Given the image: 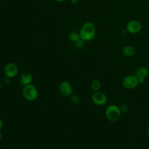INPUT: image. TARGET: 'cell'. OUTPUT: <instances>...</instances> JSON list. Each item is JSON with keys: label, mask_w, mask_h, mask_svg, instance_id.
Returning a JSON list of instances; mask_svg holds the SVG:
<instances>
[{"label": "cell", "mask_w": 149, "mask_h": 149, "mask_svg": "<svg viewBox=\"0 0 149 149\" xmlns=\"http://www.w3.org/2000/svg\"><path fill=\"white\" fill-rule=\"evenodd\" d=\"M22 94L24 98L30 101L36 100L38 95V93L37 88L32 84L24 86Z\"/></svg>", "instance_id": "3"}, {"label": "cell", "mask_w": 149, "mask_h": 149, "mask_svg": "<svg viewBox=\"0 0 149 149\" xmlns=\"http://www.w3.org/2000/svg\"><path fill=\"white\" fill-rule=\"evenodd\" d=\"M105 113L107 118L111 122H116L118 120L122 115L119 107L115 104L109 105L107 108Z\"/></svg>", "instance_id": "2"}, {"label": "cell", "mask_w": 149, "mask_h": 149, "mask_svg": "<svg viewBox=\"0 0 149 149\" xmlns=\"http://www.w3.org/2000/svg\"><path fill=\"white\" fill-rule=\"evenodd\" d=\"M101 82L98 80H94L91 83V88L94 91H99L101 88Z\"/></svg>", "instance_id": "13"}, {"label": "cell", "mask_w": 149, "mask_h": 149, "mask_svg": "<svg viewBox=\"0 0 149 149\" xmlns=\"http://www.w3.org/2000/svg\"><path fill=\"white\" fill-rule=\"evenodd\" d=\"M96 33V27L94 24L91 22H87L81 26L79 34L81 39L84 41L92 40Z\"/></svg>", "instance_id": "1"}, {"label": "cell", "mask_w": 149, "mask_h": 149, "mask_svg": "<svg viewBox=\"0 0 149 149\" xmlns=\"http://www.w3.org/2000/svg\"><path fill=\"white\" fill-rule=\"evenodd\" d=\"M33 81L32 74L29 72H24L22 73L20 77V83L22 86H26L31 84Z\"/></svg>", "instance_id": "9"}, {"label": "cell", "mask_w": 149, "mask_h": 149, "mask_svg": "<svg viewBox=\"0 0 149 149\" xmlns=\"http://www.w3.org/2000/svg\"><path fill=\"white\" fill-rule=\"evenodd\" d=\"M10 78L8 77H5L3 79V83L5 84H8L10 83Z\"/></svg>", "instance_id": "17"}, {"label": "cell", "mask_w": 149, "mask_h": 149, "mask_svg": "<svg viewBox=\"0 0 149 149\" xmlns=\"http://www.w3.org/2000/svg\"><path fill=\"white\" fill-rule=\"evenodd\" d=\"M70 100L74 104H78L80 101V97L76 94H72L70 95Z\"/></svg>", "instance_id": "15"}, {"label": "cell", "mask_w": 149, "mask_h": 149, "mask_svg": "<svg viewBox=\"0 0 149 149\" xmlns=\"http://www.w3.org/2000/svg\"><path fill=\"white\" fill-rule=\"evenodd\" d=\"M122 53L125 56L127 57H131L135 54L136 49L133 46L127 45L123 48Z\"/></svg>", "instance_id": "11"}, {"label": "cell", "mask_w": 149, "mask_h": 149, "mask_svg": "<svg viewBox=\"0 0 149 149\" xmlns=\"http://www.w3.org/2000/svg\"><path fill=\"white\" fill-rule=\"evenodd\" d=\"M147 134H148V135L149 136V127H148V129H147Z\"/></svg>", "instance_id": "24"}, {"label": "cell", "mask_w": 149, "mask_h": 149, "mask_svg": "<svg viewBox=\"0 0 149 149\" xmlns=\"http://www.w3.org/2000/svg\"><path fill=\"white\" fill-rule=\"evenodd\" d=\"M1 88H2V83L0 81V90L1 89Z\"/></svg>", "instance_id": "23"}, {"label": "cell", "mask_w": 149, "mask_h": 149, "mask_svg": "<svg viewBox=\"0 0 149 149\" xmlns=\"http://www.w3.org/2000/svg\"><path fill=\"white\" fill-rule=\"evenodd\" d=\"M55 1H57V2H63L65 1L66 0H55Z\"/></svg>", "instance_id": "21"}, {"label": "cell", "mask_w": 149, "mask_h": 149, "mask_svg": "<svg viewBox=\"0 0 149 149\" xmlns=\"http://www.w3.org/2000/svg\"><path fill=\"white\" fill-rule=\"evenodd\" d=\"M138 79V81H139V83L140 84H144L145 82V79L146 78H143V77H140V78H137Z\"/></svg>", "instance_id": "18"}, {"label": "cell", "mask_w": 149, "mask_h": 149, "mask_svg": "<svg viewBox=\"0 0 149 149\" xmlns=\"http://www.w3.org/2000/svg\"><path fill=\"white\" fill-rule=\"evenodd\" d=\"M119 108H120L122 113H125V112H127L128 110V107L125 104L122 105L120 107H119Z\"/></svg>", "instance_id": "16"}, {"label": "cell", "mask_w": 149, "mask_h": 149, "mask_svg": "<svg viewBox=\"0 0 149 149\" xmlns=\"http://www.w3.org/2000/svg\"><path fill=\"white\" fill-rule=\"evenodd\" d=\"M139 84L138 79L134 74H130L125 77L122 80L123 86L127 89H134Z\"/></svg>", "instance_id": "4"}, {"label": "cell", "mask_w": 149, "mask_h": 149, "mask_svg": "<svg viewBox=\"0 0 149 149\" xmlns=\"http://www.w3.org/2000/svg\"><path fill=\"white\" fill-rule=\"evenodd\" d=\"M84 41L82 39H80L78 41H77L76 42H74L75 44V47L78 48V49H81L83 48V47L84 46Z\"/></svg>", "instance_id": "14"}, {"label": "cell", "mask_w": 149, "mask_h": 149, "mask_svg": "<svg viewBox=\"0 0 149 149\" xmlns=\"http://www.w3.org/2000/svg\"><path fill=\"white\" fill-rule=\"evenodd\" d=\"M3 127V120H2L1 118H0V130H1L2 129Z\"/></svg>", "instance_id": "19"}, {"label": "cell", "mask_w": 149, "mask_h": 149, "mask_svg": "<svg viewBox=\"0 0 149 149\" xmlns=\"http://www.w3.org/2000/svg\"><path fill=\"white\" fill-rule=\"evenodd\" d=\"M92 100L95 105L98 106H103L107 102V97L104 93L97 91H94V93L93 94Z\"/></svg>", "instance_id": "6"}, {"label": "cell", "mask_w": 149, "mask_h": 149, "mask_svg": "<svg viewBox=\"0 0 149 149\" xmlns=\"http://www.w3.org/2000/svg\"><path fill=\"white\" fill-rule=\"evenodd\" d=\"M68 38L70 41L75 42L80 40L81 38L79 33H77L76 31H72L69 34Z\"/></svg>", "instance_id": "12"}, {"label": "cell", "mask_w": 149, "mask_h": 149, "mask_svg": "<svg viewBox=\"0 0 149 149\" xmlns=\"http://www.w3.org/2000/svg\"><path fill=\"white\" fill-rule=\"evenodd\" d=\"M141 28V23L137 20H132L126 24L127 31L132 34H135L139 33Z\"/></svg>", "instance_id": "5"}, {"label": "cell", "mask_w": 149, "mask_h": 149, "mask_svg": "<svg viewBox=\"0 0 149 149\" xmlns=\"http://www.w3.org/2000/svg\"><path fill=\"white\" fill-rule=\"evenodd\" d=\"M3 70L5 76L10 79L15 77L18 73V68L17 65L12 62H9L5 65Z\"/></svg>", "instance_id": "7"}, {"label": "cell", "mask_w": 149, "mask_h": 149, "mask_svg": "<svg viewBox=\"0 0 149 149\" xmlns=\"http://www.w3.org/2000/svg\"><path fill=\"white\" fill-rule=\"evenodd\" d=\"M70 2L72 4H76L78 2V0H70Z\"/></svg>", "instance_id": "20"}, {"label": "cell", "mask_w": 149, "mask_h": 149, "mask_svg": "<svg viewBox=\"0 0 149 149\" xmlns=\"http://www.w3.org/2000/svg\"><path fill=\"white\" fill-rule=\"evenodd\" d=\"M58 89L60 94L63 97H69L72 94L73 88L68 81H62L58 87Z\"/></svg>", "instance_id": "8"}, {"label": "cell", "mask_w": 149, "mask_h": 149, "mask_svg": "<svg viewBox=\"0 0 149 149\" xmlns=\"http://www.w3.org/2000/svg\"><path fill=\"white\" fill-rule=\"evenodd\" d=\"M149 74V70L147 68L144 67V66H141L138 68L135 73L134 75L137 77H143V78H146Z\"/></svg>", "instance_id": "10"}, {"label": "cell", "mask_w": 149, "mask_h": 149, "mask_svg": "<svg viewBox=\"0 0 149 149\" xmlns=\"http://www.w3.org/2000/svg\"><path fill=\"white\" fill-rule=\"evenodd\" d=\"M2 137V133L1 131L0 130V139H1Z\"/></svg>", "instance_id": "22"}]
</instances>
